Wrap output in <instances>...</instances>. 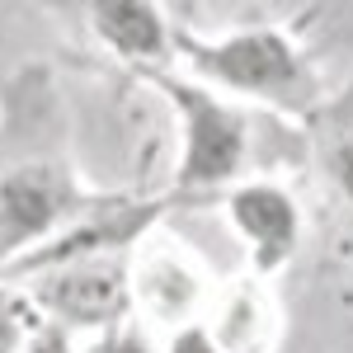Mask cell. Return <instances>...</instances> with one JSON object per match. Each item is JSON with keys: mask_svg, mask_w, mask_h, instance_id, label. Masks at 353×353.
<instances>
[{"mask_svg": "<svg viewBox=\"0 0 353 353\" xmlns=\"http://www.w3.org/2000/svg\"><path fill=\"white\" fill-rule=\"evenodd\" d=\"M156 349H161V353H226L217 339H212V330L198 325V321L170 330V334H165V344H156Z\"/></svg>", "mask_w": 353, "mask_h": 353, "instance_id": "9c48e42d", "label": "cell"}, {"mask_svg": "<svg viewBox=\"0 0 353 353\" xmlns=\"http://www.w3.org/2000/svg\"><path fill=\"white\" fill-rule=\"evenodd\" d=\"M28 306H38L43 321L61 325L66 334L94 330L104 334L113 325L132 321V269L123 254H90L61 269L33 273L24 288Z\"/></svg>", "mask_w": 353, "mask_h": 353, "instance_id": "277c9868", "label": "cell"}, {"mask_svg": "<svg viewBox=\"0 0 353 353\" xmlns=\"http://www.w3.org/2000/svg\"><path fill=\"white\" fill-rule=\"evenodd\" d=\"M113 193H94L76 174L71 123L43 61L0 85V278L38 245L99 212Z\"/></svg>", "mask_w": 353, "mask_h": 353, "instance_id": "6da1fadb", "label": "cell"}, {"mask_svg": "<svg viewBox=\"0 0 353 353\" xmlns=\"http://www.w3.org/2000/svg\"><path fill=\"white\" fill-rule=\"evenodd\" d=\"M19 353H76V334H66L61 325H52V321L38 316V325L28 330V339H24Z\"/></svg>", "mask_w": 353, "mask_h": 353, "instance_id": "30bf717a", "label": "cell"}, {"mask_svg": "<svg viewBox=\"0 0 353 353\" xmlns=\"http://www.w3.org/2000/svg\"><path fill=\"white\" fill-rule=\"evenodd\" d=\"M306 132V161L321 170L325 189L353 203V81L316 109Z\"/></svg>", "mask_w": 353, "mask_h": 353, "instance_id": "52a82bcc", "label": "cell"}, {"mask_svg": "<svg viewBox=\"0 0 353 353\" xmlns=\"http://www.w3.org/2000/svg\"><path fill=\"white\" fill-rule=\"evenodd\" d=\"M81 353H161L156 349V339H151V330L128 321V325H113L104 334H94Z\"/></svg>", "mask_w": 353, "mask_h": 353, "instance_id": "ba28073f", "label": "cell"}, {"mask_svg": "<svg viewBox=\"0 0 353 353\" xmlns=\"http://www.w3.org/2000/svg\"><path fill=\"white\" fill-rule=\"evenodd\" d=\"M226 217L241 231L245 250H250V273L254 283L273 278L278 269H288V259L301 245V208L288 189H278L269 179H250L241 189H231L226 198Z\"/></svg>", "mask_w": 353, "mask_h": 353, "instance_id": "5b68a950", "label": "cell"}, {"mask_svg": "<svg viewBox=\"0 0 353 353\" xmlns=\"http://www.w3.org/2000/svg\"><path fill=\"white\" fill-rule=\"evenodd\" d=\"M170 48L193 71V81L217 90L236 104H264V109L297 118L301 128L325 104V85L311 52L301 48L297 28L288 24H245L221 38H198L184 19L170 24Z\"/></svg>", "mask_w": 353, "mask_h": 353, "instance_id": "3957f363", "label": "cell"}, {"mask_svg": "<svg viewBox=\"0 0 353 353\" xmlns=\"http://www.w3.org/2000/svg\"><path fill=\"white\" fill-rule=\"evenodd\" d=\"M141 81L161 90L170 109L179 113V165L165 193V208H198L221 203L231 189L250 184L254 174L278 165L306 161V132L288 128L269 113H254L208 85L174 76V71H141Z\"/></svg>", "mask_w": 353, "mask_h": 353, "instance_id": "7a4b0ae2", "label": "cell"}, {"mask_svg": "<svg viewBox=\"0 0 353 353\" xmlns=\"http://www.w3.org/2000/svg\"><path fill=\"white\" fill-rule=\"evenodd\" d=\"M170 14L151 0H109L90 5V28L104 43V52L118 57L132 76L141 71H170L174 48H170Z\"/></svg>", "mask_w": 353, "mask_h": 353, "instance_id": "8992f818", "label": "cell"}]
</instances>
